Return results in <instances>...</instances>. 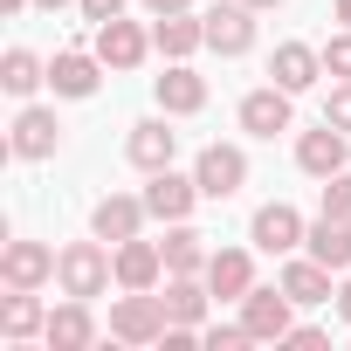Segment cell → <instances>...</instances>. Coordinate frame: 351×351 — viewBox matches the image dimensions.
<instances>
[{
	"label": "cell",
	"mask_w": 351,
	"mask_h": 351,
	"mask_svg": "<svg viewBox=\"0 0 351 351\" xmlns=\"http://www.w3.org/2000/svg\"><path fill=\"white\" fill-rule=\"evenodd\" d=\"M324 124H337V131H351V83H337V90L324 97Z\"/></svg>",
	"instance_id": "f546056e"
},
{
	"label": "cell",
	"mask_w": 351,
	"mask_h": 351,
	"mask_svg": "<svg viewBox=\"0 0 351 351\" xmlns=\"http://www.w3.org/2000/svg\"><path fill=\"white\" fill-rule=\"evenodd\" d=\"M193 180H200V200H234L248 186V152L241 145H207L193 158Z\"/></svg>",
	"instance_id": "5b68a950"
},
{
	"label": "cell",
	"mask_w": 351,
	"mask_h": 351,
	"mask_svg": "<svg viewBox=\"0 0 351 351\" xmlns=\"http://www.w3.org/2000/svg\"><path fill=\"white\" fill-rule=\"evenodd\" d=\"M158 255H165V276H207V234L200 228H186V221H165V241H158Z\"/></svg>",
	"instance_id": "44dd1931"
},
{
	"label": "cell",
	"mask_w": 351,
	"mask_h": 351,
	"mask_svg": "<svg viewBox=\"0 0 351 351\" xmlns=\"http://www.w3.org/2000/svg\"><path fill=\"white\" fill-rule=\"evenodd\" d=\"M200 344H207V351H241V344H255V337H248V324H200Z\"/></svg>",
	"instance_id": "4316f807"
},
{
	"label": "cell",
	"mask_w": 351,
	"mask_h": 351,
	"mask_svg": "<svg viewBox=\"0 0 351 351\" xmlns=\"http://www.w3.org/2000/svg\"><path fill=\"white\" fill-rule=\"evenodd\" d=\"M289 124H296V97H289L282 83H262V90L241 97V131H248V138H276V131H289Z\"/></svg>",
	"instance_id": "30bf717a"
},
{
	"label": "cell",
	"mask_w": 351,
	"mask_h": 351,
	"mask_svg": "<svg viewBox=\"0 0 351 351\" xmlns=\"http://www.w3.org/2000/svg\"><path fill=\"white\" fill-rule=\"evenodd\" d=\"M193 200H200V180H186V172H145V207H152V221H186L193 214Z\"/></svg>",
	"instance_id": "4fadbf2b"
},
{
	"label": "cell",
	"mask_w": 351,
	"mask_h": 351,
	"mask_svg": "<svg viewBox=\"0 0 351 351\" xmlns=\"http://www.w3.org/2000/svg\"><path fill=\"white\" fill-rule=\"evenodd\" d=\"M207 289H214L221 303H241V296L255 289V255H248V248H214V255H207Z\"/></svg>",
	"instance_id": "ffe728a7"
},
{
	"label": "cell",
	"mask_w": 351,
	"mask_h": 351,
	"mask_svg": "<svg viewBox=\"0 0 351 351\" xmlns=\"http://www.w3.org/2000/svg\"><path fill=\"white\" fill-rule=\"evenodd\" d=\"M330 8H337V21H344V28H351V0H330Z\"/></svg>",
	"instance_id": "8d00e7d4"
},
{
	"label": "cell",
	"mask_w": 351,
	"mask_h": 351,
	"mask_svg": "<svg viewBox=\"0 0 351 351\" xmlns=\"http://www.w3.org/2000/svg\"><path fill=\"white\" fill-rule=\"evenodd\" d=\"M8 152H14V158H28V165L56 158V152H62V117H56L49 104H21V110H14V124H8Z\"/></svg>",
	"instance_id": "3957f363"
},
{
	"label": "cell",
	"mask_w": 351,
	"mask_h": 351,
	"mask_svg": "<svg viewBox=\"0 0 351 351\" xmlns=\"http://www.w3.org/2000/svg\"><path fill=\"white\" fill-rule=\"evenodd\" d=\"M282 344H296V351H324V330H317V324H296Z\"/></svg>",
	"instance_id": "1f68e13d"
},
{
	"label": "cell",
	"mask_w": 351,
	"mask_h": 351,
	"mask_svg": "<svg viewBox=\"0 0 351 351\" xmlns=\"http://www.w3.org/2000/svg\"><path fill=\"white\" fill-rule=\"evenodd\" d=\"M124 158H131L138 172H165L172 158H180V131H172L165 117H145V124H131V138H124Z\"/></svg>",
	"instance_id": "7c38bea8"
},
{
	"label": "cell",
	"mask_w": 351,
	"mask_h": 351,
	"mask_svg": "<svg viewBox=\"0 0 351 351\" xmlns=\"http://www.w3.org/2000/svg\"><path fill=\"white\" fill-rule=\"evenodd\" d=\"M241 324H248V337L255 344H282L289 330H296V296L276 282V289H248L241 296Z\"/></svg>",
	"instance_id": "277c9868"
},
{
	"label": "cell",
	"mask_w": 351,
	"mask_h": 351,
	"mask_svg": "<svg viewBox=\"0 0 351 351\" xmlns=\"http://www.w3.org/2000/svg\"><path fill=\"white\" fill-rule=\"evenodd\" d=\"M42 330H49V310H42L35 289H14L8 303H0V337H8V344H28V337H42Z\"/></svg>",
	"instance_id": "d4e9b609"
},
{
	"label": "cell",
	"mask_w": 351,
	"mask_h": 351,
	"mask_svg": "<svg viewBox=\"0 0 351 351\" xmlns=\"http://www.w3.org/2000/svg\"><path fill=\"white\" fill-rule=\"evenodd\" d=\"M97 56H104V69H138L145 56H152V28H138V21H124V14H110V21H97Z\"/></svg>",
	"instance_id": "9c48e42d"
},
{
	"label": "cell",
	"mask_w": 351,
	"mask_h": 351,
	"mask_svg": "<svg viewBox=\"0 0 351 351\" xmlns=\"http://www.w3.org/2000/svg\"><path fill=\"white\" fill-rule=\"evenodd\" d=\"M324 76H337V83H351V28L324 42Z\"/></svg>",
	"instance_id": "83f0119b"
},
{
	"label": "cell",
	"mask_w": 351,
	"mask_h": 351,
	"mask_svg": "<svg viewBox=\"0 0 351 351\" xmlns=\"http://www.w3.org/2000/svg\"><path fill=\"white\" fill-rule=\"evenodd\" d=\"M158 276H165L158 241H145V234L117 241V289H158Z\"/></svg>",
	"instance_id": "7402d4cb"
},
{
	"label": "cell",
	"mask_w": 351,
	"mask_h": 351,
	"mask_svg": "<svg viewBox=\"0 0 351 351\" xmlns=\"http://www.w3.org/2000/svg\"><path fill=\"white\" fill-rule=\"evenodd\" d=\"M145 221H152L145 193H104V200L90 207V234H97V241H110V248H117V241H131Z\"/></svg>",
	"instance_id": "8fae6325"
},
{
	"label": "cell",
	"mask_w": 351,
	"mask_h": 351,
	"mask_svg": "<svg viewBox=\"0 0 351 351\" xmlns=\"http://www.w3.org/2000/svg\"><path fill=\"white\" fill-rule=\"evenodd\" d=\"M330 276H337V269H324L317 255H289V262H282V289L296 296V310L330 303V296H337V289H330Z\"/></svg>",
	"instance_id": "603a6c76"
},
{
	"label": "cell",
	"mask_w": 351,
	"mask_h": 351,
	"mask_svg": "<svg viewBox=\"0 0 351 351\" xmlns=\"http://www.w3.org/2000/svg\"><path fill=\"white\" fill-rule=\"evenodd\" d=\"M152 97H158L165 117H193V110H207V76H193L186 62H165V76L152 83Z\"/></svg>",
	"instance_id": "d6986e66"
},
{
	"label": "cell",
	"mask_w": 351,
	"mask_h": 351,
	"mask_svg": "<svg viewBox=\"0 0 351 351\" xmlns=\"http://www.w3.org/2000/svg\"><path fill=\"white\" fill-rule=\"evenodd\" d=\"M0 282L8 289H42V282H56V248L49 241H8L0 248Z\"/></svg>",
	"instance_id": "ba28073f"
},
{
	"label": "cell",
	"mask_w": 351,
	"mask_h": 351,
	"mask_svg": "<svg viewBox=\"0 0 351 351\" xmlns=\"http://www.w3.org/2000/svg\"><path fill=\"white\" fill-rule=\"evenodd\" d=\"M296 165L310 172V180H337V172H351V131L337 124H317L296 138Z\"/></svg>",
	"instance_id": "52a82bcc"
},
{
	"label": "cell",
	"mask_w": 351,
	"mask_h": 351,
	"mask_svg": "<svg viewBox=\"0 0 351 351\" xmlns=\"http://www.w3.org/2000/svg\"><path fill=\"white\" fill-rule=\"evenodd\" d=\"M248 8H255V14H262V8H282V0H248Z\"/></svg>",
	"instance_id": "74e56055"
},
{
	"label": "cell",
	"mask_w": 351,
	"mask_h": 351,
	"mask_svg": "<svg viewBox=\"0 0 351 351\" xmlns=\"http://www.w3.org/2000/svg\"><path fill=\"white\" fill-rule=\"evenodd\" d=\"M35 8H42V14H56V8H76V0H35Z\"/></svg>",
	"instance_id": "d590c367"
},
{
	"label": "cell",
	"mask_w": 351,
	"mask_h": 351,
	"mask_svg": "<svg viewBox=\"0 0 351 351\" xmlns=\"http://www.w3.org/2000/svg\"><path fill=\"white\" fill-rule=\"evenodd\" d=\"M165 296H152V289H124L117 303H110V337L117 344H158L165 337Z\"/></svg>",
	"instance_id": "7a4b0ae2"
},
{
	"label": "cell",
	"mask_w": 351,
	"mask_h": 351,
	"mask_svg": "<svg viewBox=\"0 0 351 351\" xmlns=\"http://www.w3.org/2000/svg\"><path fill=\"white\" fill-rule=\"evenodd\" d=\"M324 214H330V221H351V172L324 180Z\"/></svg>",
	"instance_id": "f1b7e54d"
},
{
	"label": "cell",
	"mask_w": 351,
	"mask_h": 351,
	"mask_svg": "<svg viewBox=\"0 0 351 351\" xmlns=\"http://www.w3.org/2000/svg\"><path fill=\"white\" fill-rule=\"evenodd\" d=\"M303 255H317L324 269H351V221H330V214H317L310 221V234H303Z\"/></svg>",
	"instance_id": "cb8c5ba5"
},
{
	"label": "cell",
	"mask_w": 351,
	"mask_h": 351,
	"mask_svg": "<svg viewBox=\"0 0 351 351\" xmlns=\"http://www.w3.org/2000/svg\"><path fill=\"white\" fill-rule=\"evenodd\" d=\"M56 282H62V296H104L110 282H117V248L110 241H69V248H56Z\"/></svg>",
	"instance_id": "6da1fadb"
},
{
	"label": "cell",
	"mask_w": 351,
	"mask_h": 351,
	"mask_svg": "<svg viewBox=\"0 0 351 351\" xmlns=\"http://www.w3.org/2000/svg\"><path fill=\"white\" fill-rule=\"evenodd\" d=\"M207 49H214V56H248V49H255V8H248V0L207 8Z\"/></svg>",
	"instance_id": "5bb4252c"
},
{
	"label": "cell",
	"mask_w": 351,
	"mask_h": 351,
	"mask_svg": "<svg viewBox=\"0 0 351 351\" xmlns=\"http://www.w3.org/2000/svg\"><path fill=\"white\" fill-rule=\"evenodd\" d=\"M42 344H49V351H90V344H97V317H90V303H83V296L56 303V310H49Z\"/></svg>",
	"instance_id": "ac0fdd59"
},
{
	"label": "cell",
	"mask_w": 351,
	"mask_h": 351,
	"mask_svg": "<svg viewBox=\"0 0 351 351\" xmlns=\"http://www.w3.org/2000/svg\"><path fill=\"white\" fill-rule=\"evenodd\" d=\"M193 0H145V14H186Z\"/></svg>",
	"instance_id": "836d02e7"
},
{
	"label": "cell",
	"mask_w": 351,
	"mask_h": 351,
	"mask_svg": "<svg viewBox=\"0 0 351 351\" xmlns=\"http://www.w3.org/2000/svg\"><path fill=\"white\" fill-rule=\"evenodd\" d=\"M42 83H49V62H42L35 49H8V56H0V90H8V97L28 104Z\"/></svg>",
	"instance_id": "484cf974"
},
{
	"label": "cell",
	"mask_w": 351,
	"mask_h": 351,
	"mask_svg": "<svg viewBox=\"0 0 351 351\" xmlns=\"http://www.w3.org/2000/svg\"><path fill=\"white\" fill-rule=\"evenodd\" d=\"M76 8H83V21H110V14L131 8V0H76Z\"/></svg>",
	"instance_id": "4dcf8cb0"
},
{
	"label": "cell",
	"mask_w": 351,
	"mask_h": 351,
	"mask_svg": "<svg viewBox=\"0 0 351 351\" xmlns=\"http://www.w3.org/2000/svg\"><path fill=\"white\" fill-rule=\"evenodd\" d=\"M303 234H310V221H303L289 200H269V207H255V221H248V241H255L262 255H296Z\"/></svg>",
	"instance_id": "8992f818"
},
{
	"label": "cell",
	"mask_w": 351,
	"mask_h": 351,
	"mask_svg": "<svg viewBox=\"0 0 351 351\" xmlns=\"http://www.w3.org/2000/svg\"><path fill=\"white\" fill-rule=\"evenodd\" d=\"M317 76H324V49H310V42H276L269 83H282L289 97H303V90H317Z\"/></svg>",
	"instance_id": "9a60e30c"
},
{
	"label": "cell",
	"mask_w": 351,
	"mask_h": 351,
	"mask_svg": "<svg viewBox=\"0 0 351 351\" xmlns=\"http://www.w3.org/2000/svg\"><path fill=\"white\" fill-rule=\"evenodd\" d=\"M35 8V0H0V14H28Z\"/></svg>",
	"instance_id": "e575fe53"
},
{
	"label": "cell",
	"mask_w": 351,
	"mask_h": 351,
	"mask_svg": "<svg viewBox=\"0 0 351 351\" xmlns=\"http://www.w3.org/2000/svg\"><path fill=\"white\" fill-rule=\"evenodd\" d=\"M152 49L165 56V62H186L193 49H207V14H152Z\"/></svg>",
	"instance_id": "2e32d148"
},
{
	"label": "cell",
	"mask_w": 351,
	"mask_h": 351,
	"mask_svg": "<svg viewBox=\"0 0 351 351\" xmlns=\"http://www.w3.org/2000/svg\"><path fill=\"white\" fill-rule=\"evenodd\" d=\"M330 303H337V317L351 324V269H344V282H337V296H330Z\"/></svg>",
	"instance_id": "d6a6232c"
},
{
	"label": "cell",
	"mask_w": 351,
	"mask_h": 351,
	"mask_svg": "<svg viewBox=\"0 0 351 351\" xmlns=\"http://www.w3.org/2000/svg\"><path fill=\"white\" fill-rule=\"evenodd\" d=\"M97 83H104V56L97 49H62L49 62V90L56 97H97Z\"/></svg>",
	"instance_id": "e0dca14e"
}]
</instances>
